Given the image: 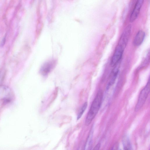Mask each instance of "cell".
<instances>
[{
	"instance_id": "8fae6325",
	"label": "cell",
	"mask_w": 150,
	"mask_h": 150,
	"mask_svg": "<svg viewBox=\"0 0 150 150\" xmlns=\"http://www.w3.org/2000/svg\"><path fill=\"white\" fill-rule=\"evenodd\" d=\"M87 106V103L86 102H85L83 104V105L82 106V107L80 111L78 114V117H77V120H79L81 117L83 113H84V112L85 110L86 109V108Z\"/></svg>"
},
{
	"instance_id": "3957f363",
	"label": "cell",
	"mask_w": 150,
	"mask_h": 150,
	"mask_svg": "<svg viewBox=\"0 0 150 150\" xmlns=\"http://www.w3.org/2000/svg\"><path fill=\"white\" fill-rule=\"evenodd\" d=\"M13 95L9 88L4 86H0V101L7 103L13 99Z\"/></svg>"
},
{
	"instance_id": "5b68a950",
	"label": "cell",
	"mask_w": 150,
	"mask_h": 150,
	"mask_svg": "<svg viewBox=\"0 0 150 150\" xmlns=\"http://www.w3.org/2000/svg\"><path fill=\"white\" fill-rule=\"evenodd\" d=\"M131 25H129L126 27L121 36L117 44L125 48L131 34Z\"/></svg>"
},
{
	"instance_id": "9c48e42d",
	"label": "cell",
	"mask_w": 150,
	"mask_h": 150,
	"mask_svg": "<svg viewBox=\"0 0 150 150\" xmlns=\"http://www.w3.org/2000/svg\"><path fill=\"white\" fill-rule=\"evenodd\" d=\"M54 61H52L47 62L45 64L41 69L42 74L45 75L48 74L54 67Z\"/></svg>"
},
{
	"instance_id": "4fadbf2b",
	"label": "cell",
	"mask_w": 150,
	"mask_h": 150,
	"mask_svg": "<svg viewBox=\"0 0 150 150\" xmlns=\"http://www.w3.org/2000/svg\"><path fill=\"white\" fill-rule=\"evenodd\" d=\"M100 144L98 143L96 146L94 147V149L98 150V149H99V148L100 147Z\"/></svg>"
},
{
	"instance_id": "30bf717a",
	"label": "cell",
	"mask_w": 150,
	"mask_h": 150,
	"mask_svg": "<svg viewBox=\"0 0 150 150\" xmlns=\"http://www.w3.org/2000/svg\"><path fill=\"white\" fill-rule=\"evenodd\" d=\"M122 141L124 149L130 150L132 149L131 144L127 136L125 135L122 137Z\"/></svg>"
},
{
	"instance_id": "6da1fadb",
	"label": "cell",
	"mask_w": 150,
	"mask_h": 150,
	"mask_svg": "<svg viewBox=\"0 0 150 150\" xmlns=\"http://www.w3.org/2000/svg\"><path fill=\"white\" fill-rule=\"evenodd\" d=\"M103 93L101 90L98 92L93 101L85 120V125H88L96 116L100 109L103 98Z\"/></svg>"
},
{
	"instance_id": "7a4b0ae2",
	"label": "cell",
	"mask_w": 150,
	"mask_h": 150,
	"mask_svg": "<svg viewBox=\"0 0 150 150\" xmlns=\"http://www.w3.org/2000/svg\"><path fill=\"white\" fill-rule=\"evenodd\" d=\"M150 88V81L149 79L146 85L142 89L139 94L137 104L135 108V111H139L144 104L149 93Z\"/></svg>"
},
{
	"instance_id": "ba28073f",
	"label": "cell",
	"mask_w": 150,
	"mask_h": 150,
	"mask_svg": "<svg viewBox=\"0 0 150 150\" xmlns=\"http://www.w3.org/2000/svg\"><path fill=\"white\" fill-rule=\"evenodd\" d=\"M119 71L117 67L115 68L113 70L110 80L107 85L106 89L108 90L114 83L118 74Z\"/></svg>"
},
{
	"instance_id": "8992f818",
	"label": "cell",
	"mask_w": 150,
	"mask_h": 150,
	"mask_svg": "<svg viewBox=\"0 0 150 150\" xmlns=\"http://www.w3.org/2000/svg\"><path fill=\"white\" fill-rule=\"evenodd\" d=\"M144 0H137L134 8L130 16V21L131 22H134L137 18L140 12Z\"/></svg>"
},
{
	"instance_id": "7c38bea8",
	"label": "cell",
	"mask_w": 150,
	"mask_h": 150,
	"mask_svg": "<svg viewBox=\"0 0 150 150\" xmlns=\"http://www.w3.org/2000/svg\"><path fill=\"white\" fill-rule=\"evenodd\" d=\"M112 149H117L118 148V145L117 144H115L112 148Z\"/></svg>"
},
{
	"instance_id": "52a82bcc",
	"label": "cell",
	"mask_w": 150,
	"mask_h": 150,
	"mask_svg": "<svg viewBox=\"0 0 150 150\" xmlns=\"http://www.w3.org/2000/svg\"><path fill=\"white\" fill-rule=\"evenodd\" d=\"M145 36V33L143 31H139L134 39L133 43L135 46L140 45L143 42Z\"/></svg>"
},
{
	"instance_id": "277c9868",
	"label": "cell",
	"mask_w": 150,
	"mask_h": 150,
	"mask_svg": "<svg viewBox=\"0 0 150 150\" xmlns=\"http://www.w3.org/2000/svg\"><path fill=\"white\" fill-rule=\"evenodd\" d=\"M125 48L122 46L117 44L111 59V65L113 67L119 62L122 57Z\"/></svg>"
},
{
	"instance_id": "5bb4252c",
	"label": "cell",
	"mask_w": 150,
	"mask_h": 150,
	"mask_svg": "<svg viewBox=\"0 0 150 150\" xmlns=\"http://www.w3.org/2000/svg\"><path fill=\"white\" fill-rule=\"evenodd\" d=\"M5 38H4L2 40V43H1V46H3L5 42Z\"/></svg>"
}]
</instances>
